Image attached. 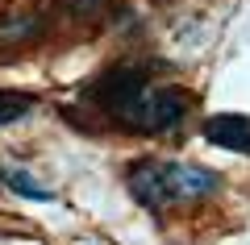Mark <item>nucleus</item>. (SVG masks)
Here are the masks:
<instances>
[{
	"mask_svg": "<svg viewBox=\"0 0 250 245\" xmlns=\"http://www.w3.org/2000/svg\"><path fill=\"white\" fill-rule=\"evenodd\" d=\"M34 108H38V100L29 96V92H9V88H0V125L25 121Z\"/></svg>",
	"mask_w": 250,
	"mask_h": 245,
	"instance_id": "6",
	"label": "nucleus"
},
{
	"mask_svg": "<svg viewBox=\"0 0 250 245\" xmlns=\"http://www.w3.org/2000/svg\"><path fill=\"white\" fill-rule=\"evenodd\" d=\"M205 141L250 158V116L246 113H217L205 121Z\"/></svg>",
	"mask_w": 250,
	"mask_h": 245,
	"instance_id": "4",
	"label": "nucleus"
},
{
	"mask_svg": "<svg viewBox=\"0 0 250 245\" xmlns=\"http://www.w3.org/2000/svg\"><path fill=\"white\" fill-rule=\"evenodd\" d=\"M0 179L9 183V191L25 195V200H38V204H50V200H54L50 187H42L34 175H29V170H21V167H4V170H0Z\"/></svg>",
	"mask_w": 250,
	"mask_h": 245,
	"instance_id": "5",
	"label": "nucleus"
},
{
	"mask_svg": "<svg viewBox=\"0 0 250 245\" xmlns=\"http://www.w3.org/2000/svg\"><path fill=\"white\" fill-rule=\"evenodd\" d=\"M217 191V175L188 162H134L129 167V195L142 208H167L179 200H200Z\"/></svg>",
	"mask_w": 250,
	"mask_h": 245,
	"instance_id": "1",
	"label": "nucleus"
},
{
	"mask_svg": "<svg viewBox=\"0 0 250 245\" xmlns=\"http://www.w3.org/2000/svg\"><path fill=\"white\" fill-rule=\"evenodd\" d=\"M184 113H188V96L184 92H175V88H146L121 121L134 125L138 133H167V129H175V125L184 121Z\"/></svg>",
	"mask_w": 250,
	"mask_h": 245,
	"instance_id": "2",
	"label": "nucleus"
},
{
	"mask_svg": "<svg viewBox=\"0 0 250 245\" xmlns=\"http://www.w3.org/2000/svg\"><path fill=\"white\" fill-rule=\"evenodd\" d=\"M146 92V75L138 67H121V71H108L92 83V100L100 108H108L113 116H125L134 108V100Z\"/></svg>",
	"mask_w": 250,
	"mask_h": 245,
	"instance_id": "3",
	"label": "nucleus"
}]
</instances>
